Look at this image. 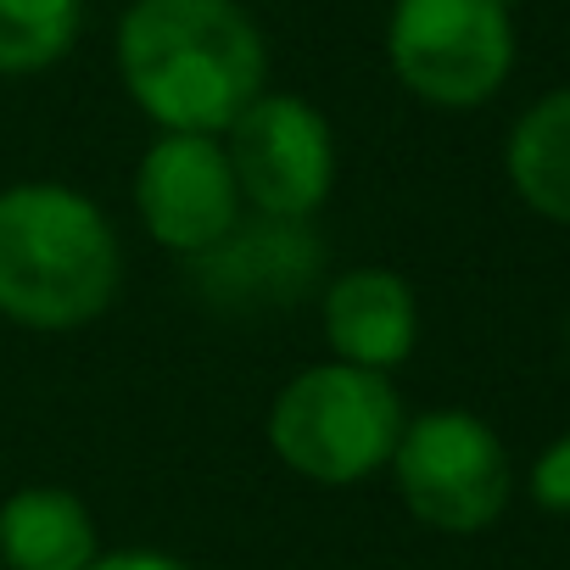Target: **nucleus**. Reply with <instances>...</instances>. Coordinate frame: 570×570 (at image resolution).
<instances>
[{"label": "nucleus", "mask_w": 570, "mask_h": 570, "mask_svg": "<svg viewBox=\"0 0 570 570\" xmlns=\"http://www.w3.org/2000/svg\"><path fill=\"white\" fill-rule=\"evenodd\" d=\"M118 79L163 135H224L263 96L268 51L235 0H135Z\"/></svg>", "instance_id": "obj_1"}, {"label": "nucleus", "mask_w": 570, "mask_h": 570, "mask_svg": "<svg viewBox=\"0 0 570 570\" xmlns=\"http://www.w3.org/2000/svg\"><path fill=\"white\" fill-rule=\"evenodd\" d=\"M124 285L118 229L73 185L0 190V314L29 331H79Z\"/></svg>", "instance_id": "obj_2"}, {"label": "nucleus", "mask_w": 570, "mask_h": 570, "mask_svg": "<svg viewBox=\"0 0 570 570\" xmlns=\"http://www.w3.org/2000/svg\"><path fill=\"white\" fill-rule=\"evenodd\" d=\"M409 414L386 375L358 364H308L268 403L274 459L314 487H358L392 464Z\"/></svg>", "instance_id": "obj_3"}, {"label": "nucleus", "mask_w": 570, "mask_h": 570, "mask_svg": "<svg viewBox=\"0 0 570 570\" xmlns=\"http://www.w3.org/2000/svg\"><path fill=\"white\" fill-rule=\"evenodd\" d=\"M386 470L403 509L448 537H475L498 525L514 498V459L503 436L470 409H431L409 420Z\"/></svg>", "instance_id": "obj_4"}, {"label": "nucleus", "mask_w": 570, "mask_h": 570, "mask_svg": "<svg viewBox=\"0 0 570 570\" xmlns=\"http://www.w3.org/2000/svg\"><path fill=\"white\" fill-rule=\"evenodd\" d=\"M397 85L431 107L464 112L503 90L514 68L509 0H397L386 18Z\"/></svg>", "instance_id": "obj_5"}, {"label": "nucleus", "mask_w": 570, "mask_h": 570, "mask_svg": "<svg viewBox=\"0 0 570 570\" xmlns=\"http://www.w3.org/2000/svg\"><path fill=\"white\" fill-rule=\"evenodd\" d=\"M224 151H229L240 202H252L263 218L303 224L336 190V135H331V118L314 101H303V96L263 90L224 129Z\"/></svg>", "instance_id": "obj_6"}, {"label": "nucleus", "mask_w": 570, "mask_h": 570, "mask_svg": "<svg viewBox=\"0 0 570 570\" xmlns=\"http://www.w3.org/2000/svg\"><path fill=\"white\" fill-rule=\"evenodd\" d=\"M135 213L168 252L202 257L240 229V185L218 135H157L135 168Z\"/></svg>", "instance_id": "obj_7"}, {"label": "nucleus", "mask_w": 570, "mask_h": 570, "mask_svg": "<svg viewBox=\"0 0 570 570\" xmlns=\"http://www.w3.org/2000/svg\"><path fill=\"white\" fill-rule=\"evenodd\" d=\"M325 342L342 364L392 375L414 358L420 342V303L397 268H347L325 292Z\"/></svg>", "instance_id": "obj_8"}, {"label": "nucleus", "mask_w": 570, "mask_h": 570, "mask_svg": "<svg viewBox=\"0 0 570 570\" xmlns=\"http://www.w3.org/2000/svg\"><path fill=\"white\" fill-rule=\"evenodd\" d=\"M96 553V514L79 492L35 481L0 503V564L7 570H85Z\"/></svg>", "instance_id": "obj_9"}, {"label": "nucleus", "mask_w": 570, "mask_h": 570, "mask_svg": "<svg viewBox=\"0 0 570 570\" xmlns=\"http://www.w3.org/2000/svg\"><path fill=\"white\" fill-rule=\"evenodd\" d=\"M503 168L537 218L570 229V90H548L514 118Z\"/></svg>", "instance_id": "obj_10"}, {"label": "nucleus", "mask_w": 570, "mask_h": 570, "mask_svg": "<svg viewBox=\"0 0 570 570\" xmlns=\"http://www.w3.org/2000/svg\"><path fill=\"white\" fill-rule=\"evenodd\" d=\"M85 23V0H0V73L57 68Z\"/></svg>", "instance_id": "obj_11"}, {"label": "nucleus", "mask_w": 570, "mask_h": 570, "mask_svg": "<svg viewBox=\"0 0 570 570\" xmlns=\"http://www.w3.org/2000/svg\"><path fill=\"white\" fill-rule=\"evenodd\" d=\"M525 487H531V503H537V509H548V514H570V431L553 436V442L537 453Z\"/></svg>", "instance_id": "obj_12"}, {"label": "nucleus", "mask_w": 570, "mask_h": 570, "mask_svg": "<svg viewBox=\"0 0 570 570\" xmlns=\"http://www.w3.org/2000/svg\"><path fill=\"white\" fill-rule=\"evenodd\" d=\"M85 570H190V564L157 548H112V553H96Z\"/></svg>", "instance_id": "obj_13"}, {"label": "nucleus", "mask_w": 570, "mask_h": 570, "mask_svg": "<svg viewBox=\"0 0 570 570\" xmlns=\"http://www.w3.org/2000/svg\"><path fill=\"white\" fill-rule=\"evenodd\" d=\"M0 570H7V564H0Z\"/></svg>", "instance_id": "obj_14"}]
</instances>
